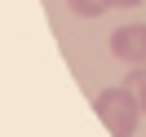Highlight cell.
Segmentation results:
<instances>
[{
    "label": "cell",
    "mask_w": 146,
    "mask_h": 137,
    "mask_svg": "<svg viewBox=\"0 0 146 137\" xmlns=\"http://www.w3.org/2000/svg\"><path fill=\"white\" fill-rule=\"evenodd\" d=\"M93 111H98V119L106 124L111 137H133L137 133V119H142V106H137V97L124 89V84L102 89L98 97H93Z\"/></svg>",
    "instance_id": "6da1fadb"
},
{
    "label": "cell",
    "mask_w": 146,
    "mask_h": 137,
    "mask_svg": "<svg viewBox=\"0 0 146 137\" xmlns=\"http://www.w3.org/2000/svg\"><path fill=\"white\" fill-rule=\"evenodd\" d=\"M111 53L128 66H142L146 62V22H128V27L111 31Z\"/></svg>",
    "instance_id": "7a4b0ae2"
},
{
    "label": "cell",
    "mask_w": 146,
    "mask_h": 137,
    "mask_svg": "<svg viewBox=\"0 0 146 137\" xmlns=\"http://www.w3.org/2000/svg\"><path fill=\"white\" fill-rule=\"evenodd\" d=\"M124 89H128V93H133V97H137V106H142V115H146V62L128 71V80H124Z\"/></svg>",
    "instance_id": "3957f363"
},
{
    "label": "cell",
    "mask_w": 146,
    "mask_h": 137,
    "mask_svg": "<svg viewBox=\"0 0 146 137\" xmlns=\"http://www.w3.org/2000/svg\"><path fill=\"white\" fill-rule=\"evenodd\" d=\"M71 5V13H80V18H102V13L111 9V0H66Z\"/></svg>",
    "instance_id": "277c9868"
},
{
    "label": "cell",
    "mask_w": 146,
    "mask_h": 137,
    "mask_svg": "<svg viewBox=\"0 0 146 137\" xmlns=\"http://www.w3.org/2000/svg\"><path fill=\"white\" fill-rule=\"evenodd\" d=\"M115 5L119 9H133V5H142V0H111V9H115Z\"/></svg>",
    "instance_id": "5b68a950"
}]
</instances>
